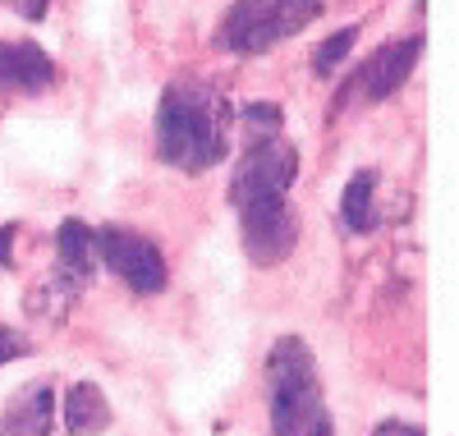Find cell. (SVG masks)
<instances>
[{
  "instance_id": "obj_1",
  "label": "cell",
  "mask_w": 459,
  "mask_h": 436,
  "mask_svg": "<svg viewBox=\"0 0 459 436\" xmlns=\"http://www.w3.org/2000/svg\"><path fill=\"white\" fill-rule=\"evenodd\" d=\"M244 152L230 170V207L239 216V240L253 266H281L299 249V212L290 188L299 179V147L276 134H239Z\"/></svg>"
},
{
  "instance_id": "obj_2",
  "label": "cell",
  "mask_w": 459,
  "mask_h": 436,
  "mask_svg": "<svg viewBox=\"0 0 459 436\" xmlns=\"http://www.w3.org/2000/svg\"><path fill=\"white\" fill-rule=\"evenodd\" d=\"M230 129H235V106H230L203 78H175L157 97L152 115V147L157 161L184 175H203L230 156Z\"/></svg>"
},
{
  "instance_id": "obj_3",
  "label": "cell",
  "mask_w": 459,
  "mask_h": 436,
  "mask_svg": "<svg viewBox=\"0 0 459 436\" xmlns=\"http://www.w3.org/2000/svg\"><path fill=\"white\" fill-rule=\"evenodd\" d=\"M266 414H272V436H335L308 340L281 336L266 349Z\"/></svg>"
},
{
  "instance_id": "obj_4",
  "label": "cell",
  "mask_w": 459,
  "mask_h": 436,
  "mask_svg": "<svg viewBox=\"0 0 459 436\" xmlns=\"http://www.w3.org/2000/svg\"><path fill=\"white\" fill-rule=\"evenodd\" d=\"M322 14V0H235L221 23L212 47L230 56H266L272 47L290 42Z\"/></svg>"
},
{
  "instance_id": "obj_5",
  "label": "cell",
  "mask_w": 459,
  "mask_h": 436,
  "mask_svg": "<svg viewBox=\"0 0 459 436\" xmlns=\"http://www.w3.org/2000/svg\"><path fill=\"white\" fill-rule=\"evenodd\" d=\"M97 275V240H92V225H83L79 216H69L56 230V266L42 285H32L28 294V312L32 317H47V322H60L69 317V308L83 299V290L92 285Z\"/></svg>"
},
{
  "instance_id": "obj_6",
  "label": "cell",
  "mask_w": 459,
  "mask_h": 436,
  "mask_svg": "<svg viewBox=\"0 0 459 436\" xmlns=\"http://www.w3.org/2000/svg\"><path fill=\"white\" fill-rule=\"evenodd\" d=\"M92 240H97V266L120 275L134 294H161L166 290V281H170L166 253H161L157 240H147L143 230L101 225V230H92Z\"/></svg>"
},
{
  "instance_id": "obj_7",
  "label": "cell",
  "mask_w": 459,
  "mask_h": 436,
  "mask_svg": "<svg viewBox=\"0 0 459 436\" xmlns=\"http://www.w3.org/2000/svg\"><path fill=\"white\" fill-rule=\"evenodd\" d=\"M418 56H423V32H413V37H400V42H386V47H377L359 69H350V78L335 88L331 97V115H340L344 106H350V97H363V101H386L395 97L404 83H409V74L418 65Z\"/></svg>"
},
{
  "instance_id": "obj_8",
  "label": "cell",
  "mask_w": 459,
  "mask_h": 436,
  "mask_svg": "<svg viewBox=\"0 0 459 436\" xmlns=\"http://www.w3.org/2000/svg\"><path fill=\"white\" fill-rule=\"evenodd\" d=\"M60 83V65L37 42H0V92L37 97Z\"/></svg>"
},
{
  "instance_id": "obj_9",
  "label": "cell",
  "mask_w": 459,
  "mask_h": 436,
  "mask_svg": "<svg viewBox=\"0 0 459 436\" xmlns=\"http://www.w3.org/2000/svg\"><path fill=\"white\" fill-rule=\"evenodd\" d=\"M0 436H56V386L51 377H37L10 395L0 409Z\"/></svg>"
},
{
  "instance_id": "obj_10",
  "label": "cell",
  "mask_w": 459,
  "mask_h": 436,
  "mask_svg": "<svg viewBox=\"0 0 459 436\" xmlns=\"http://www.w3.org/2000/svg\"><path fill=\"white\" fill-rule=\"evenodd\" d=\"M110 400L97 381H74L65 395V432L69 436H101L110 427Z\"/></svg>"
},
{
  "instance_id": "obj_11",
  "label": "cell",
  "mask_w": 459,
  "mask_h": 436,
  "mask_svg": "<svg viewBox=\"0 0 459 436\" xmlns=\"http://www.w3.org/2000/svg\"><path fill=\"white\" fill-rule=\"evenodd\" d=\"M377 170H359L340 193V225L350 234H372L377 230Z\"/></svg>"
},
{
  "instance_id": "obj_12",
  "label": "cell",
  "mask_w": 459,
  "mask_h": 436,
  "mask_svg": "<svg viewBox=\"0 0 459 436\" xmlns=\"http://www.w3.org/2000/svg\"><path fill=\"white\" fill-rule=\"evenodd\" d=\"M354 42H359V23H350V28H340V32H331L326 42L313 51V74L317 78H331L344 60H350V51H354Z\"/></svg>"
},
{
  "instance_id": "obj_13",
  "label": "cell",
  "mask_w": 459,
  "mask_h": 436,
  "mask_svg": "<svg viewBox=\"0 0 459 436\" xmlns=\"http://www.w3.org/2000/svg\"><path fill=\"white\" fill-rule=\"evenodd\" d=\"M23 353H32V340H28L19 327H0V363L23 359Z\"/></svg>"
},
{
  "instance_id": "obj_14",
  "label": "cell",
  "mask_w": 459,
  "mask_h": 436,
  "mask_svg": "<svg viewBox=\"0 0 459 436\" xmlns=\"http://www.w3.org/2000/svg\"><path fill=\"white\" fill-rule=\"evenodd\" d=\"M372 436H428L418 423H400V418H386V423H377Z\"/></svg>"
},
{
  "instance_id": "obj_15",
  "label": "cell",
  "mask_w": 459,
  "mask_h": 436,
  "mask_svg": "<svg viewBox=\"0 0 459 436\" xmlns=\"http://www.w3.org/2000/svg\"><path fill=\"white\" fill-rule=\"evenodd\" d=\"M10 5H14V14H19V19L42 23V19H47V10H51V0H10Z\"/></svg>"
},
{
  "instance_id": "obj_16",
  "label": "cell",
  "mask_w": 459,
  "mask_h": 436,
  "mask_svg": "<svg viewBox=\"0 0 459 436\" xmlns=\"http://www.w3.org/2000/svg\"><path fill=\"white\" fill-rule=\"evenodd\" d=\"M14 234H19V225H0V266H14Z\"/></svg>"
}]
</instances>
